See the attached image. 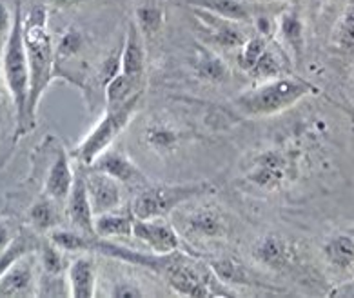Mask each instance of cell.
<instances>
[{
    "mask_svg": "<svg viewBox=\"0 0 354 298\" xmlns=\"http://www.w3.org/2000/svg\"><path fill=\"white\" fill-rule=\"evenodd\" d=\"M140 98L142 95H138L120 108L106 109L102 118L93 126L91 131L82 138V142L75 149V158H77L78 166L89 167L106 149L115 144V140L120 137V133H124V129L131 122V118L135 117Z\"/></svg>",
    "mask_w": 354,
    "mask_h": 298,
    "instance_id": "7",
    "label": "cell"
},
{
    "mask_svg": "<svg viewBox=\"0 0 354 298\" xmlns=\"http://www.w3.org/2000/svg\"><path fill=\"white\" fill-rule=\"evenodd\" d=\"M286 62H291V59L287 57L283 48L278 42H269L260 60L254 64V68L248 75L251 79L257 80V82L277 79V77H281V75H287Z\"/></svg>",
    "mask_w": 354,
    "mask_h": 298,
    "instance_id": "23",
    "label": "cell"
},
{
    "mask_svg": "<svg viewBox=\"0 0 354 298\" xmlns=\"http://www.w3.org/2000/svg\"><path fill=\"white\" fill-rule=\"evenodd\" d=\"M133 239L144 244L151 253L169 254L182 250V236L165 216L160 218H135Z\"/></svg>",
    "mask_w": 354,
    "mask_h": 298,
    "instance_id": "10",
    "label": "cell"
},
{
    "mask_svg": "<svg viewBox=\"0 0 354 298\" xmlns=\"http://www.w3.org/2000/svg\"><path fill=\"white\" fill-rule=\"evenodd\" d=\"M165 13L160 6H138L135 11V22L144 37H155L164 28Z\"/></svg>",
    "mask_w": 354,
    "mask_h": 298,
    "instance_id": "31",
    "label": "cell"
},
{
    "mask_svg": "<svg viewBox=\"0 0 354 298\" xmlns=\"http://www.w3.org/2000/svg\"><path fill=\"white\" fill-rule=\"evenodd\" d=\"M69 295L77 298H91L97 295V266L86 253L68 264Z\"/></svg>",
    "mask_w": 354,
    "mask_h": 298,
    "instance_id": "20",
    "label": "cell"
},
{
    "mask_svg": "<svg viewBox=\"0 0 354 298\" xmlns=\"http://www.w3.org/2000/svg\"><path fill=\"white\" fill-rule=\"evenodd\" d=\"M86 2H89V0H48V4L57 8V10H71V8L82 6Z\"/></svg>",
    "mask_w": 354,
    "mask_h": 298,
    "instance_id": "37",
    "label": "cell"
},
{
    "mask_svg": "<svg viewBox=\"0 0 354 298\" xmlns=\"http://www.w3.org/2000/svg\"><path fill=\"white\" fill-rule=\"evenodd\" d=\"M187 2H189V6L207 10L214 13V15L233 20V22H238V24L251 22L252 17H254L249 4L243 2V0H187Z\"/></svg>",
    "mask_w": 354,
    "mask_h": 298,
    "instance_id": "27",
    "label": "cell"
},
{
    "mask_svg": "<svg viewBox=\"0 0 354 298\" xmlns=\"http://www.w3.org/2000/svg\"><path fill=\"white\" fill-rule=\"evenodd\" d=\"M335 46L342 51L354 49V0L344 10L335 30Z\"/></svg>",
    "mask_w": 354,
    "mask_h": 298,
    "instance_id": "33",
    "label": "cell"
},
{
    "mask_svg": "<svg viewBox=\"0 0 354 298\" xmlns=\"http://www.w3.org/2000/svg\"><path fill=\"white\" fill-rule=\"evenodd\" d=\"M146 62V37L138 30L135 20H129L126 39H124L120 49V73L133 77V79H144Z\"/></svg>",
    "mask_w": 354,
    "mask_h": 298,
    "instance_id": "18",
    "label": "cell"
},
{
    "mask_svg": "<svg viewBox=\"0 0 354 298\" xmlns=\"http://www.w3.org/2000/svg\"><path fill=\"white\" fill-rule=\"evenodd\" d=\"M251 254L258 266L269 271H286L295 264L296 250L286 236L278 233H267L252 244Z\"/></svg>",
    "mask_w": 354,
    "mask_h": 298,
    "instance_id": "17",
    "label": "cell"
},
{
    "mask_svg": "<svg viewBox=\"0 0 354 298\" xmlns=\"http://www.w3.org/2000/svg\"><path fill=\"white\" fill-rule=\"evenodd\" d=\"M11 24H13V13L10 11L4 0H0V35H8Z\"/></svg>",
    "mask_w": 354,
    "mask_h": 298,
    "instance_id": "35",
    "label": "cell"
},
{
    "mask_svg": "<svg viewBox=\"0 0 354 298\" xmlns=\"http://www.w3.org/2000/svg\"><path fill=\"white\" fill-rule=\"evenodd\" d=\"M6 98L10 100V95H8V89H6L4 79H2V73H0V117L6 109Z\"/></svg>",
    "mask_w": 354,
    "mask_h": 298,
    "instance_id": "39",
    "label": "cell"
},
{
    "mask_svg": "<svg viewBox=\"0 0 354 298\" xmlns=\"http://www.w3.org/2000/svg\"><path fill=\"white\" fill-rule=\"evenodd\" d=\"M301 151L292 144H274L251 153L243 164L242 182L260 193H277L298 178Z\"/></svg>",
    "mask_w": 354,
    "mask_h": 298,
    "instance_id": "4",
    "label": "cell"
},
{
    "mask_svg": "<svg viewBox=\"0 0 354 298\" xmlns=\"http://www.w3.org/2000/svg\"><path fill=\"white\" fill-rule=\"evenodd\" d=\"M60 205L57 201L44 193L42 198L35 202L28 209V220H30L31 227L37 233H49V231L60 227Z\"/></svg>",
    "mask_w": 354,
    "mask_h": 298,
    "instance_id": "26",
    "label": "cell"
},
{
    "mask_svg": "<svg viewBox=\"0 0 354 298\" xmlns=\"http://www.w3.org/2000/svg\"><path fill=\"white\" fill-rule=\"evenodd\" d=\"M175 227L180 236L196 242V244H216L227 240L231 231L225 211L214 204H194L191 209H185V204L173 213Z\"/></svg>",
    "mask_w": 354,
    "mask_h": 298,
    "instance_id": "8",
    "label": "cell"
},
{
    "mask_svg": "<svg viewBox=\"0 0 354 298\" xmlns=\"http://www.w3.org/2000/svg\"><path fill=\"white\" fill-rule=\"evenodd\" d=\"M160 274L176 295L182 297H229L234 291L214 274L207 262L175 251L165 254Z\"/></svg>",
    "mask_w": 354,
    "mask_h": 298,
    "instance_id": "5",
    "label": "cell"
},
{
    "mask_svg": "<svg viewBox=\"0 0 354 298\" xmlns=\"http://www.w3.org/2000/svg\"><path fill=\"white\" fill-rule=\"evenodd\" d=\"M133 222L135 215L131 209L109 211L95 216V235L97 239H133Z\"/></svg>",
    "mask_w": 354,
    "mask_h": 298,
    "instance_id": "22",
    "label": "cell"
},
{
    "mask_svg": "<svg viewBox=\"0 0 354 298\" xmlns=\"http://www.w3.org/2000/svg\"><path fill=\"white\" fill-rule=\"evenodd\" d=\"M324 257L327 264L339 271L354 269V231L330 236L324 244Z\"/></svg>",
    "mask_w": 354,
    "mask_h": 298,
    "instance_id": "24",
    "label": "cell"
},
{
    "mask_svg": "<svg viewBox=\"0 0 354 298\" xmlns=\"http://www.w3.org/2000/svg\"><path fill=\"white\" fill-rule=\"evenodd\" d=\"M39 271V260L35 259L33 253L20 257L15 264L0 277V297H37Z\"/></svg>",
    "mask_w": 354,
    "mask_h": 298,
    "instance_id": "11",
    "label": "cell"
},
{
    "mask_svg": "<svg viewBox=\"0 0 354 298\" xmlns=\"http://www.w3.org/2000/svg\"><path fill=\"white\" fill-rule=\"evenodd\" d=\"M66 218L71 224V227L84 235L97 236L95 235V213L91 209V202H89L88 187H86V175H84V167L78 166L75 169V182L73 187L69 191L68 198H66Z\"/></svg>",
    "mask_w": 354,
    "mask_h": 298,
    "instance_id": "15",
    "label": "cell"
},
{
    "mask_svg": "<svg viewBox=\"0 0 354 298\" xmlns=\"http://www.w3.org/2000/svg\"><path fill=\"white\" fill-rule=\"evenodd\" d=\"M329 297H339V298H354V279L345 280V282L338 283L336 288L329 291Z\"/></svg>",
    "mask_w": 354,
    "mask_h": 298,
    "instance_id": "36",
    "label": "cell"
},
{
    "mask_svg": "<svg viewBox=\"0 0 354 298\" xmlns=\"http://www.w3.org/2000/svg\"><path fill=\"white\" fill-rule=\"evenodd\" d=\"M13 233L10 230V224H6V222H0V251L6 250L10 242L13 240Z\"/></svg>",
    "mask_w": 354,
    "mask_h": 298,
    "instance_id": "38",
    "label": "cell"
},
{
    "mask_svg": "<svg viewBox=\"0 0 354 298\" xmlns=\"http://www.w3.org/2000/svg\"><path fill=\"white\" fill-rule=\"evenodd\" d=\"M40 242L37 240V236L33 233L26 230H20L13 240L10 242V245L6 250L0 251V277L15 264L20 257H24L28 253H37Z\"/></svg>",
    "mask_w": 354,
    "mask_h": 298,
    "instance_id": "29",
    "label": "cell"
},
{
    "mask_svg": "<svg viewBox=\"0 0 354 298\" xmlns=\"http://www.w3.org/2000/svg\"><path fill=\"white\" fill-rule=\"evenodd\" d=\"M48 240L53 242L59 250H62L66 254L71 253H93V245L97 236L84 235L77 230H64V227H57V230L49 231Z\"/></svg>",
    "mask_w": 354,
    "mask_h": 298,
    "instance_id": "28",
    "label": "cell"
},
{
    "mask_svg": "<svg viewBox=\"0 0 354 298\" xmlns=\"http://www.w3.org/2000/svg\"><path fill=\"white\" fill-rule=\"evenodd\" d=\"M146 291L133 280H120L113 283L109 289V297H144Z\"/></svg>",
    "mask_w": 354,
    "mask_h": 298,
    "instance_id": "34",
    "label": "cell"
},
{
    "mask_svg": "<svg viewBox=\"0 0 354 298\" xmlns=\"http://www.w3.org/2000/svg\"><path fill=\"white\" fill-rule=\"evenodd\" d=\"M269 42H271V39H266V37H262V35L258 33L254 35V37H248V40L238 48V68L243 69L245 73H249V71L254 68V64L260 60V57H262L263 51L267 49Z\"/></svg>",
    "mask_w": 354,
    "mask_h": 298,
    "instance_id": "32",
    "label": "cell"
},
{
    "mask_svg": "<svg viewBox=\"0 0 354 298\" xmlns=\"http://www.w3.org/2000/svg\"><path fill=\"white\" fill-rule=\"evenodd\" d=\"M191 11H193L194 19L200 24L204 35H207V40L214 48L238 49L248 40L245 31L242 30V24L214 15V13L202 10V8H194V6H191Z\"/></svg>",
    "mask_w": 354,
    "mask_h": 298,
    "instance_id": "12",
    "label": "cell"
},
{
    "mask_svg": "<svg viewBox=\"0 0 354 298\" xmlns=\"http://www.w3.org/2000/svg\"><path fill=\"white\" fill-rule=\"evenodd\" d=\"M213 191L209 182H187V184H153L135 191L131 213L135 218H160L173 215L184 204L196 201L198 196Z\"/></svg>",
    "mask_w": 354,
    "mask_h": 298,
    "instance_id": "6",
    "label": "cell"
},
{
    "mask_svg": "<svg viewBox=\"0 0 354 298\" xmlns=\"http://www.w3.org/2000/svg\"><path fill=\"white\" fill-rule=\"evenodd\" d=\"M75 182V169L71 166V158H69V153L59 147L55 151V157L51 160V166L48 169V175H46L44 182V193L48 196H51L53 201H57L59 204H66V198H68L69 191L73 187Z\"/></svg>",
    "mask_w": 354,
    "mask_h": 298,
    "instance_id": "19",
    "label": "cell"
},
{
    "mask_svg": "<svg viewBox=\"0 0 354 298\" xmlns=\"http://www.w3.org/2000/svg\"><path fill=\"white\" fill-rule=\"evenodd\" d=\"M24 46L30 66V100H28V126L33 131L42 97L55 77V42L48 30V11L39 6L24 19Z\"/></svg>",
    "mask_w": 354,
    "mask_h": 298,
    "instance_id": "1",
    "label": "cell"
},
{
    "mask_svg": "<svg viewBox=\"0 0 354 298\" xmlns=\"http://www.w3.org/2000/svg\"><path fill=\"white\" fill-rule=\"evenodd\" d=\"M89 169H97L106 175L113 176L115 180H118L122 186L129 187V189H140V187L149 184V178L144 175L140 167L136 166L135 160H131L129 155H126L120 149H106V151L93 162Z\"/></svg>",
    "mask_w": 354,
    "mask_h": 298,
    "instance_id": "13",
    "label": "cell"
},
{
    "mask_svg": "<svg viewBox=\"0 0 354 298\" xmlns=\"http://www.w3.org/2000/svg\"><path fill=\"white\" fill-rule=\"evenodd\" d=\"M144 79H133L124 73L115 75L109 82L104 86V98H106V109L120 108L131 98L138 97L144 91Z\"/></svg>",
    "mask_w": 354,
    "mask_h": 298,
    "instance_id": "25",
    "label": "cell"
},
{
    "mask_svg": "<svg viewBox=\"0 0 354 298\" xmlns=\"http://www.w3.org/2000/svg\"><path fill=\"white\" fill-rule=\"evenodd\" d=\"M274 35L278 37V44L283 48L291 62L300 66L306 55V24H304L300 11L292 6L283 8L277 17Z\"/></svg>",
    "mask_w": 354,
    "mask_h": 298,
    "instance_id": "16",
    "label": "cell"
},
{
    "mask_svg": "<svg viewBox=\"0 0 354 298\" xmlns=\"http://www.w3.org/2000/svg\"><path fill=\"white\" fill-rule=\"evenodd\" d=\"M214 274L218 277L220 282L225 286H258L252 279V273H249V269L243 264L236 262L233 259H216L209 262Z\"/></svg>",
    "mask_w": 354,
    "mask_h": 298,
    "instance_id": "30",
    "label": "cell"
},
{
    "mask_svg": "<svg viewBox=\"0 0 354 298\" xmlns=\"http://www.w3.org/2000/svg\"><path fill=\"white\" fill-rule=\"evenodd\" d=\"M189 140V131L167 117H151L140 129V142L147 151L160 158H169Z\"/></svg>",
    "mask_w": 354,
    "mask_h": 298,
    "instance_id": "9",
    "label": "cell"
},
{
    "mask_svg": "<svg viewBox=\"0 0 354 298\" xmlns=\"http://www.w3.org/2000/svg\"><path fill=\"white\" fill-rule=\"evenodd\" d=\"M193 68L198 79L207 80L211 84L227 82L229 75H231L227 62L220 57L218 51L209 48V44L194 46Z\"/></svg>",
    "mask_w": 354,
    "mask_h": 298,
    "instance_id": "21",
    "label": "cell"
},
{
    "mask_svg": "<svg viewBox=\"0 0 354 298\" xmlns=\"http://www.w3.org/2000/svg\"><path fill=\"white\" fill-rule=\"evenodd\" d=\"M320 89L315 84L292 75H281L277 79L257 82V86L245 89L234 98V106L249 118L274 117L278 113L295 108L296 104L309 95H316Z\"/></svg>",
    "mask_w": 354,
    "mask_h": 298,
    "instance_id": "3",
    "label": "cell"
},
{
    "mask_svg": "<svg viewBox=\"0 0 354 298\" xmlns=\"http://www.w3.org/2000/svg\"><path fill=\"white\" fill-rule=\"evenodd\" d=\"M84 175H86V187L95 216L120 209L124 202V189H122L124 186L120 182L106 173L89 167H84Z\"/></svg>",
    "mask_w": 354,
    "mask_h": 298,
    "instance_id": "14",
    "label": "cell"
},
{
    "mask_svg": "<svg viewBox=\"0 0 354 298\" xmlns=\"http://www.w3.org/2000/svg\"><path fill=\"white\" fill-rule=\"evenodd\" d=\"M0 73L10 95V104L15 111V140L28 135V100H30V66L24 46V17L17 4L13 11V24L6 35L0 55Z\"/></svg>",
    "mask_w": 354,
    "mask_h": 298,
    "instance_id": "2",
    "label": "cell"
}]
</instances>
